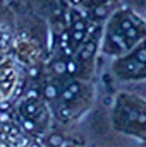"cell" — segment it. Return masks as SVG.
Here are the masks:
<instances>
[{
	"instance_id": "obj_15",
	"label": "cell",
	"mask_w": 146,
	"mask_h": 147,
	"mask_svg": "<svg viewBox=\"0 0 146 147\" xmlns=\"http://www.w3.org/2000/svg\"><path fill=\"white\" fill-rule=\"evenodd\" d=\"M65 87H69L76 96H77V94H79V91H81V84H79V82H74V80H72V82H69Z\"/></svg>"
},
{
	"instance_id": "obj_10",
	"label": "cell",
	"mask_w": 146,
	"mask_h": 147,
	"mask_svg": "<svg viewBox=\"0 0 146 147\" xmlns=\"http://www.w3.org/2000/svg\"><path fill=\"white\" fill-rule=\"evenodd\" d=\"M60 99H62L64 103H71V101L76 99V94H74L69 87H65V86H64V87L60 89Z\"/></svg>"
},
{
	"instance_id": "obj_5",
	"label": "cell",
	"mask_w": 146,
	"mask_h": 147,
	"mask_svg": "<svg viewBox=\"0 0 146 147\" xmlns=\"http://www.w3.org/2000/svg\"><path fill=\"white\" fill-rule=\"evenodd\" d=\"M36 111H38L36 99H29V98H26L24 103L21 105V115H23V116H33Z\"/></svg>"
},
{
	"instance_id": "obj_13",
	"label": "cell",
	"mask_w": 146,
	"mask_h": 147,
	"mask_svg": "<svg viewBox=\"0 0 146 147\" xmlns=\"http://www.w3.org/2000/svg\"><path fill=\"white\" fill-rule=\"evenodd\" d=\"M138 127H141V128H145L146 127V110H141L138 111V116H136V121H134Z\"/></svg>"
},
{
	"instance_id": "obj_12",
	"label": "cell",
	"mask_w": 146,
	"mask_h": 147,
	"mask_svg": "<svg viewBox=\"0 0 146 147\" xmlns=\"http://www.w3.org/2000/svg\"><path fill=\"white\" fill-rule=\"evenodd\" d=\"M57 115H59V118L62 120V121H69V118H71V110L65 106V103L59 108V111H57Z\"/></svg>"
},
{
	"instance_id": "obj_14",
	"label": "cell",
	"mask_w": 146,
	"mask_h": 147,
	"mask_svg": "<svg viewBox=\"0 0 146 147\" xmlns=\"http://www.w3.org/2000/svg\"><path fill=\"white\" fill-rule=\"evenodd\" d=\"M48 144L50 146H64V137L55 134V135H50L48 137Z\"/></svg>"
},
{
	"instance_id": "obj_6",
	"label": "cell",
	"mask_w": 146,
	"mask_h": 147,
	"mask_svg": "<svg viewBox=\"0 0 146 147\" xmlns=\"http://www.w3.org/2000/svg\"><path fill=\"white\" fill-rule=\"evenodd\" d=\"M52 70L57 75H65L67 74V58H55L52 62Z\"/></svg>"
},
{
	"instance_id": "obj_2",
	"label": "cell",
	"mask_w": 146,
	"mask_h": 147,
	"mask_svg": "<svg viewBox=\"0 0 146 147\" xmlns=\"http://www.w3.org/2000/svg\"><path fill=\"white\" fill-rule=\"evenodd\" d=\"M108 5L107 3H102V2H96V3H89L88 5V17L93 19V21H102V19H107L108 16Z\"/></svg>"
},
{
	"instance_id": "obj_7",
	"label": "cell",
	"mask_w": 146,
	"mask_h": 147,
	"mask_svg": "<svg viewBox=\"0 0 146 147\" xmlns=\"http://www.w3.org/2000/svg\"><path fill=\"white\" fill-rule=\"evenodd\" d=\"M124 34H126L127 41H129L131 45H134V43H136V41H138V39L141 38V31H139V28H138V26L134 24V26H132V28H129V29H127V31H126Z\"/></svg>"
},
{
	"instance_id": "obj_17",
	"label": "cell",
	"mask_w": 146,
	"mask_h": 147,
	"mask_svg": "<svg viewBox=\"0 0 146 147\" xmlns=\"http://www.w3.org/2000/svg\"><path fill=\"white\" fill-rule=\"evenodd\" d=\"M143 45H145V48H146V39H145V41H143Z\"/></svg>"
},
{
	"instance_id": "obj_8",
	"label": "cell",
	"mask_w": 146,
	"mask_h": 147,
	"mask_svg": "<svg viewBox=\"0 0 146 147\" xmlns=\"http://www.w3.org/2000/svg\"><path fill=\"white\" fill-rule=\"evenodd\" d=\"M86 34H88V33H86L84 29H71V38H72V43L76 46H79V45L84 43Z\"/></svg>"
},
{
	"instance_id": "obj_16",
	"label": "cell",
	"mask_w": 146,
	"mask_h": 147,
	"mask_svg": "<svg viewBox=\"0 0 146 147\" xmlns=\"http://www.w3.org/2000/svg\"><path fill=\"white\" fill-rule=\"evenodd\" d=\"M95 2H102V3H105V2H110V0H95Z\"/></svg>"
},
{
	"instance_id": "obj_9",
	"label": "cell",
	"mask_w": 146,
	"mask_h": 147,
	"mask_svg": "<svg viewBox=\"0 0 146 147\" xmlns=\"http://www.w3.org/2000/svg\"><path fill=\"white\" fill-rule=\"evenodd\" d=\"M131 57H134L136 60H139V62L146 63V48H145V45H139V46L131 53Z\"/></svg>"
},
{
	"instance_id": "obj_11",
	"label": "cell",
	"mask_w": 146,
	"mask_h": 147,
	"mask_svg": "<svg viewBox=\"0 0 146 147\" xmlns=\"http://www.w3.org/2000/svg\"><path fill=\"white\" fill-rule=\"evenodd\" d=\"M21 127H23V130H26V132H35V128H36L35 121H33L29 116H23V118H21Z\"/></svg>"
},
{
	"instance_id": "obj_3",
	"label": "cell",
	"mask_w": 146,
	"mask_h": 147,
	"mask_svg": "<svg viewBox=\"0 0 146 147\" xmlns=\"http://www.w3.org/2000/svg\"><path fill=\"white\" fill-rule=\"evenodd\" d=\"M134 26V16H126V14H117L115 19L112 21V28L119 33H126L129 28Z\"/></svg>"
},
{
	"instance_id": "obj_1",
	"label": "cell",
	"mask_w": 146,
	"mask_h": 147,
	"mask_svg": "<svg viewBox=\"0 0 146 147\" xmlns=\"http://www.w3.org/2000/svg\"><path fill=\"white\" fill-rule=\"evenodd\" d=\"M115 72L119 77H124V79H138V77H145L146 75V63L136 60L134 57H126V58H120L119 62H115L113 65Z\"/></svg>"
},
{
	"instance_id": "obj_4",
	"label": "cell",
	"mask_w": 146,
	"mask_h": 147,
	"mask_svg": "<svg viewBox=\"0 0 146 147\" xmlns=\"http://www.w3.org/2000/svg\"><path fill=\"white\" fill-rule=\"evenodd\" d=\"M43 96H45L46 101H55V99H59V98H60V89H59V86H55L53 82H48V84L43 87Z\"/></svg>"
}]
</instances>
